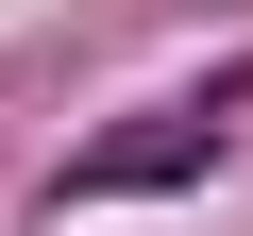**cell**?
<instances>
[{"label": "cell", "instance_id": "1", "mask_svg": "<svg viewBox=\"0 0 253 236\" xmlns=\"http://www.w3.org/2000/svg\"><path fill=\"white\" fill-rule=\"evenodd\" d=\"M203 169H219V118H152V135L68 152V202H135V186H203Z\"/></svg>", "mask_w": 253, "mask_h": 236}]
</instances>
